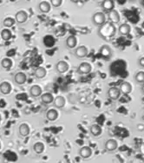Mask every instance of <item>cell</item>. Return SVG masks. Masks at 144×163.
Here are the masks:
<instances>
[{
	"label": "cell",
	"mask_w": 144,
	"mask_h": 163,
	"mask_svg": "<svg viewBox=\"0 0 144 163\" xmlns=\"http://www.w3.org/2000/svg\"><path fill=\"white\" fill-rule=\"evenodd\" d=\"M115 32H116L115 26L109 22H106L104 25L100 26L98 30V35L103 39L111 38L115 35Z\"/></svg>",
	"instance_id": "1"
},
{
	"label": "cell",
	"mask_w": 144,
	"mask_h": 163,
	"mask_svg": "<svg viewBox=\"0 0 144 163\" xmlns=\"http://www.w3.org/2000/svg\"><path fill=\"white\" fill-rule=\"evenodd\" d=\"M92 21L95 25L97 26H102L103 25H104L106 21V16L103 12H95L93 17H92Z\"/></svg>",
	"instance_id": "2"
},
{
	"label": "cell",
	"mask_w": 144,
	"mask_h": 163,
	"mask_svg": "<svg viewBox=\"0 0 144 163\" xmlns=\"http://www.w3.org/2000/svg\"><path fill=\"white\" fill-rule=\"evenodd\" d=\"M91 70H92V66H91L90 64L87 63V62H84V63L80 64L78 68H77V72L79 74L83 75L89 74V73L91 72Z\"/></svg>",
	"instance_id": "3"
},
{
	"label": "cell",
	"mask_w": 144,
	"mask_h": 163,
	"mask_svg": "<svg viewBox=\"0 0 144 163\" xmlns=\"http://www.w3.org/2000/svg\"><path fill=\"white\" fill-rule=\"evenodd\" d=\"M108 18H109V23H111L113 25H115V24H118L120 22L121 17H120V14L118 13V11L114 9V10L109 11V13H108Z\"/></svg>",
	"instance_id": "4"
},
{
	"label": "cell",
	"mask_w": 144,
	"mask_h": 163,
	"mask_svg": "<svg viewBox=\"0 0 144 163\" xmlns=\"http://www.w3.org/2000/svg\"><path fill=\"white\" fill-rule=\"evenodd\" d=\"M88 48L84 45H81L75 49L74 54L77 58H84L88 56Z\"/></svg>",
	"instance_id": "5"
},
{
	"label": "cell",
	"mask_w": 144,
	"mask_h": 163,
	"mask_svg": "<svg viewBox=\"0 0 144 163\" xmlns=\"http://www.w3.org/2000/svg\"><path fill=\"white\" fill-rule=\"evenodd\" d=\"M28 17H29V15L25 10H19L16 14L15 21L18 24H24L27 21Z\"/></svg>",
	"instance_id": "6"
},
{
	"label": "cell",
	"mask_w": 144,
	"mask_h": 163,
	"mask_svg": "<svg viewBox=\"0 0 144 163\" xmlns=\"http://www.w3.org/2000/svg\"><path fill=\"white\" fill-rule=\"evenodd\" d=\"M121 95H122V93L120 91L119 88H117V87H111L109 89V91H108L109 97L111 100H113V101L118 100L120 98V96H121Z\"/></svg>",
	"instance_id": "7"
},
{
	"label": "cell",
	"mask_w": 144,
	"mask_h": 163,
	"mask_svg": "<svg viewBox=\"0 0 144 163\" xmlns=\"http://www.w3.org/2000/svg\"><path fill=\"white\" fill-rule=\"evenodd\" d=\"M56 69L60 74H64L69 70V64L65 61H59L56 64Z\"/></svg>",
	"instance_id": "8"
},
{
	"label": "cell",
	"mask_w": 144,
	"mask_h": 163,
	"mask_svg": "<svg viewBox=\"0 0 144 163\" xmlns=\"http://www.w3.org/2000/svg\"><path fill=\"white\" fill-rule=\"evenodd\" d=\"M92 153H93L92 148H90L89 146H84V147L81 148V149L79 150L80 156L83 159L90 158V156L92 155Z\"/></svg>",
	"instance_id": "9"
},
{
	"label": "cell",
	"mask_w": 144,
	"mask_h": 163,
	"mask_svg": "<svg viewBox=\"0 0 144 163\" xmlns=\"http://www.w3.org/2000/svg\"><path fill=\"white\" fill-rule=\"evenodd\" d=\"M115 2L112 0H104L102 2V8L104 12L109 13V11L114 10Z\"/></svg>",
	"instance_id": "10"
},
{
	"label": "cell",
	"mask_w": 144,
	"mask_h": 163,
	"mask_svg": "<svg viewBox=\"0 0 144 163\" xmlns=\"http://www.w3.org/2000/svg\"><path fill=\"white\" fill-rule=\"evenodd\" d=\"M27 76L24 72H18L14 76V81L18 85H24L26 83Z\"/></svg>",
	"instance_id": "11"
},
{
	"label": "cell",
	"mask_w": 144,
	"mask_h": 163,
	"mask_svg": "<svg viewBox=\"0 0 144 163\" xmlns=\"http://www.w3.org/2000/svg\"><path fill=\"white\" fill-rule=\"evenodd\" d=\"M104 147L108 151H109V152H113V151H115V150L117 148L118 143H117V142H116L115 140H114V139H109V140H108V141L105 142Z\"/></svg>",
	"instance_id": "12"
},
{
	"label": "cell",
	"mask_w": 144,
	"mask_h": 163,
	"mask_svg": "<svg viewBox=\"0 0 144 163\" xmlns=\"http://www.w3.org/2000/svg\"><path fill=\"white\" fill-rule=\"evenodd\" d=\"M119 89L121 93L124 95H129L132 91V85L129 83V82H123L120 85Z\"/></svg>",
	"instance_id": "13"
},
{
	"label": "cell",
	"mask_w": 144,
	"mask_h": 163,
	"mask_svg": "<svg viewBox=\"0 0 144 163\" xmlns=\"http://www.w3.org/2000/svg\"><path fill=\"white\" fill-rule=\"evenodd\" d=\"M53 101H54V96L51 93L47 92V93L41 95V102L44 104H45V105L52 103Z\"/></svg>",
	"instance_id": "14"
},
{
	"label": "cell",
	"mask_w": 144,
	"mask_h": 163,
	"mask_svg": "<svg viewBox=\"0 0 144 163\" xmlns=\"http://www.w3.org/2000/svg\"><path fill=\"white\" fill-rule=\"evenodd\" d=\"M65 103H66V100L64 96L62 95H58L56 96V98H54V101H53V104L56 108L57 109H62L65 106Z\"/></svg>",
	"instance_id": "15"
},
{
	"label": "cell",
	"mask_w": 144,
	"mask_h": 163,
	"mask_svg": "<svg viewBox=\"0 0 144 163\" xmlns=\"http://www.w3.org/2000/svg\"><path fill=\"white\" fill-rule=\"evenodd\" d=\"M77 45V38L76 37L74 36V35H70L67 37L66 39V45L68 48L70 49H73V48H76V46Z\"/></svg>",
	"instance_id": "16"
},
{
	"label": "cell",
	"mask_w": 144,
	"mask_h": 163,
	"mask_svg": "<svg viewBox=\"0 0 144 163\" xmlns=\"http://www.w3.org/2000/svg\"><path fill=\"white\" fill-rule=\"evenodd\" d=\"M42 93H43V90H42V88L40 87L39 85H33L30 89V94L33 97L41 96Z\"/></svg>",
	"instance_id": "17"
},
{
	"label": "cell",
	"mask_w": 144,
	"mask_h": 163,
	"mask_svg": "<svg viewBox=\"0 0 144 163\" xmlns=\"http://www.w3.org/2000/svg\"><path fill=\"white\" fill-rule=\"evenodd\" d=\"M11 91V85L8 82H3L0 84V92L3 95H9Z\"/></svg>",
	"instance_id": "18"
},
{
	"label": "cell",
	"mask_w": 144,
	"mask_h": 163,
	"mask_svg": "<svg viewBox=\"0 0 144 163\" xmlns=\"http://www.w3.org/2000/svg\"><path fill=\"white\" fill-rule=\"evenodd\" d=\"M19 134L21 136H27L30 134V129L29 127V125L27 123H22L19 126V129H18Z\"/></svg>",
	"instance_id": "19"
},
{
	"label": "cell",
	"mask_w": 144,
	"mask_h": 163,
	"mask_svg": "<svg viewBox=\"0 0 144 163\" xmlns=\"http://www.w3.org/2000/svg\"><path fill=\"white\" fill-rule=\"evenodd\" d=\"M38 7H39L40 11L43 13H48L51 9V5H50V2L48 1H42L38 5Z\"/></svg>",
	"instance_id": "20"
},
{
	"label": "cell",
	"mask_w": 144,
	"mask_h": 163,
	"mask_svg": "<svg viewBox=\"0 0 144 163\" xmlns=\"http://www.w3.org/2000/svg\"><path fill=\"white\" fill-rule=\"evenodd\" d=\"M46 117L50 121V122H54L56 119L58 118V112L57 110L55 109H51L48 110V112L46 113Z\"/></svg>",
	"instance_id": "21"
},
{
	"label": "cell",
	"mask_w": 144,
	"mask_h": 163,
	"mask_svg": "<svg viewBox=\"0 0 144 163\" xmlns=\"http://www.w3.org/2000/svg\"><path fill=\"white\" fill-rule=\"evenodd\" d=\"M100 54L103 57H109L112 55V50L109 45H103L100 49Z\"/></svg>",
	"instance_id": "22"
},
{
	"label": "cell",
	"mask_w": 144,
	"mask_h": 163,
	"mask_svg": "<svg viewBox=\"0 0 144 163\" xmlns=\"http://www.w3.org/2000/svg\"><path fill=\"white\" fill-rule=\"evenodd\" d=\"M46 69L44 67H38L35 69L34 71V76H35L38 79H42V78H45V76H46Z\"/></svg>",
	"instance_id": "23"
},
{
	"label": "cell",
	"mask_w": 144,
	"mask_h": 163,
	"mask_svg": "<svg viewBox=\"0 0 144 163\" xmlns=\"http://www.w3.org/2000/svg\"><path fill=\"white\" fill-rule=\"evenodd\" d=\"M33 151L35 152L37 154H41L44 153L45 151V144L43 142H37L33 145Z\"/></svg>",
	"instance_id": "24"
},
{
	"label": "cell",
	"mask_w": 144,
	"mask_h": 163,
	"mask_svg": "<svg viewBox=\"0 0 144 163\" xmlns=\"http://www.w3.org/2000/svg\"><path fill=\"white\" fill-rule=\"evenodd\" d=\"M130 31H131V28H130V25L128 24H123V25H120L119 32L121 35L128 36L130 33Z\"/></svg>",
	"instance_id": "25"
},
{
	"label": "cell",
	"mask_w": 144,
	"mask_h": 163,
	"mask_svg": "<svg viewBox=\"0 0 144 163\" xmlns=\"http://www.w3.org/2000/svg\"><path fill=\"white\" fill-rule=\"evenodd\" d=\"M90 133L92 134L94 136H99L102 134V128L98 124H93L90 129Z\"/></svg>",
	"instance_id": "26"
},
{
	"label": "cell",
	"mask_w": 144,
	"mask_h": 163,
	"mask_svg": "<svg viewBox=\"0 0 144 163\" xmlns=\"http://www.w3.org/2000/svg\"><path fill=\"white\" fill-rule=\"evenodd\" d=\"M0 34H1V38L5 41H9L12 37V32L10 31V30L6 29V28L1 30Z\"/></svg>",
	"instance_id": "27"
},
{
	"label": "cell",
	"mask_w": 144,
	"mask_h": 163,
	"mask_svg": "<svg viewBox=\"0 0 144 163\" xmlns=\"http://www.w3.org/2000/svg\"><path fill=\"white\" fill-rule=\"evenodd\" d=\"M1 65L4 69L9 70L12 67V60L10 58H8V57H5L1 61Z\"/></svg>",
	"instance_id": "28"
},
{
	"label": "cell",
	"mask_w": 144,
	"mask_h": 163,
	"mask_svg": "<svg viewBox=\"0 0 144 163\" xmlns=\"http://www.w3.org/2000/svg\"><path fill=\"white\" fill-rule=\"evenodd\" d=\"M15 19L13 18V17H6L4 19V22H3V25L5 27H6V29H8V28H10L11 26H13L14 24H15Z\"/></svg>",
	"instance_id": "29"
},
{
	"label": "cell",
	"mask_w": 144,
	"mask_h": 163,
	"mask_svg": "<svg viewBox=\"0 0 144 163\" xmlns=\"http://www.w3.org/2000/svg\"><path fill=\"white\" fill-rule=\"evenodd\" d=\"M135 81L138 83H144V71H139L135 75Z\"/></svg>",
	"instance_id": "30"
},
{
	"label": "cell",
	"mask_w": 144,
	"mask_h": 163,
	"mask_svg": "<svg viewBox=\"0 0 144 163\" xmlns=\"http://www.w3.org/2000/svg\"><path fill=\"white\" fill-rule=\"evenodd\" d=\"M50 4L52 5V6L57 8V7H60L61 5L63 4V1H62V0H51V1H50Z\"/></svg>",
	"instance_id": "31"
},
{
	"label": "cell",
	"mask_w": 144,
	"mask_h": 163,
	"mask_svg": "<svg viewBox=\"0 0 144 163\" xmlns=\"http://www.w3.org/2000/svg\"><path fill=\"white\" fill-rule=\"evenodd\" d=\"M137 130L139 131V132H143L144 131V125L142 123H139L137 124Z\"/></svg>",
	"instance_id": "32"
},
{
	"label": "cell",
	"mask_w": 144,
	"mask_h": 163,
	"mask_svg": "<svg viewBox=\"0 0 144 163\" xmlns=\"http://www.w3.org/2000/svg\"><path fill=\"white\" fill-rule=\"evenodd\" d=\"M139 149H140V152H141V153H142V154L144 156V142H142V143H141Z\"/></svg>",
	"instance_id": "33"
},
{
	"label": "cell",
	"mask_w": 144,
	"mask_h": 163,
	"mask_svg": "<svg viewBox=\"0 0 144 163\" xmlns=\"http://www.w3.org/2000/svg\"><path fill=\"white\" fill-rule=\"evenodd\" d=\"M139 64L141 67L144 68V56L143 57H141L139 59Z\"/></svg>",
	"instance_id": "34"
},
{
	"label": "cell",
	"mask_w": 144,
	"mask_h": 163,
	"mask_svg": "<svg viewBox=\"0 0 144 163\" xmlns=\"http://www.w3.org/2000/svg\"><path fill=\"white\" fill-rule=\"evenodd\" d=\"M142 91L144 93V83L142 84Z\"/></svg>",
	"instance_id": "35"
},
{
	"label": "cell",
	"mask_w": 144,
	"mask_h": 163,
	"mask_svg": "<svg viewBox=\"0 0 144 163\" xmlns=\"http://www.w3.org/2000/svg\"><path fill=\"white\" fill-rule=\"evenodd\" d=\"M0 149H1V142H0Z\"/></svg>",
	"instance_id": "36"
}]
</instances>
